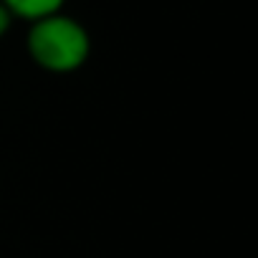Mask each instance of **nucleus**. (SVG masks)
<instances>
[{"mask_svg": "<svg viewBox=\"0 0 258 258\" xmlns=\"http://www.w3.org/2000/svg\"><path fill=\"white\" fill-rule=\"evenodd\" d=\"M26 48L36 66L48 74H74L91 56L89 31L63 11L43 16L31 23Z\"/></svg>", "mask_w": 258, "mask_h": 258, "instance_id": "f257e3e1", "label": "nucleus"}, {"mask_svg": "<svg viewBox=\"0 0 258 258\" xmlns=\"http://www.w3.org/2000/svg\"><path fill=\"white\" fill-rule=\"evenodd\" d=\"M13 18H21L26 23H33L43 16H51V13H58L63 11L66 0H0Z\"/></svg>", "mask_w": 258, "mask_h": 258, "instance_id": "f03ea898", "label": "nucleus"}, {"mask_svg": "<svg viewBox=\"0 0 258 258\" xmlns=\"http://www.w3.org/2000/svg\"><path fill=\"white\" fill-rule=\"evenodd\" d=\"M11 26H13V16H11V11L3 3H0V38L11 31Z\"/></svg>", "mask_w": 258, "mask_h": 258, "instance_id": "7ed1b4c3", "label": "nucleus"}]
</instances>
